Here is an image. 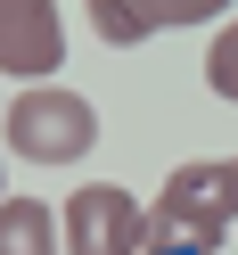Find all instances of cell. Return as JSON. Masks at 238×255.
I'll list each match as a JSON object with an SVG mask.
<instances>
[{
	"label": "cell",
	"instance_id": "6da1fadb",
	"mask_svg": "<svg viewBox=\"0 0 238 255\" xmlns=\"http://www.w3.org/2000/svg\"><path fill=\"white\" fill-rule=\"evenodd\" d=\"M230 231H238L230 165H181L164 181V198H156V214H148V247H181V255H214Z\"/></svg>",
	"mask_w": 238,
	"mask_h": 255
},
{
	"label": "cell",
	"instance_id": "7a4b0ae2",
	"mask_svg": "<svg viewBox=\"0 0 238 255\" xmlns=\"http://www.w3.org/2000/svg\"><path fill=\"white\" fill-rule=\"evenodd\" d=\"M0 132H8V156H25V165H74V156H90V140H99V116H90L82 91L25 83L17 99L0 107Z\"/></svg>",
	"mask_w": 238,
	"mask_h": 255
},
{
	"label": "cell",
	"instance_id": "3957f363",
	"mask_svg": "<svg viewBox=\"0 0 238 255\" xmlns=\"http://www.w3.org/2000/svg\"><path fill=\"white\" fill-rule=\"evenodd\" d=\"M148 247V214L123 181H90L66 198V255H140Z\"/></svg>",
	"mask_w": 238,
	"mask_h": 255
},
{
	"label": "cell",
	"instance_id": "277c9868",
	"mask_svg": "<svg viewBox=\"0 0 238 255\" xmlns=\"http://www.w3.org/2000/svg\"><path fill=\"white\" fill-rule=\"evenodd\" d=\"M58 58H66L58 0H0V74H17V83H50Z\"/></svg>",
	"mask_w": 238,
	"mask_h": 255
},
{
	"label": "cell",
	"instance_id": "5b68a950",
	"mask_svg": "<svg viewBox=\"0 0 238 255\" xmlns=\"http://www.w3.org/2000/svg\"><path fill=\"white\" fill-rule=\"evenodd\" d=\"M230 0H90V33L107 41V50H132V41L148 33H172V25H205L222 17Z\"/></svg>",
	"mask_w": 238,
	"mask_h": 255
},
{
	"label": "cell",
	"instance_id": "8992f818",
	"mask_svg": "<svg viewBox=\"0 0 238 255\" xmlns=\"http://www.w3.org/2000/svg\"><path fill=\"white\" fill-rule=\"evenodd\" d=\"M0 255H58V214L41 198H8L0 206Z\"/></svg>",
	"mask_w": 238,
	"mask_h": 255
},
{
	"label": "cell",
	"instance_id": "52a82bcc",
	"mask_svg": "<svg viewBox=\"0 0 238 255\" xmlns=\"http://www.w3.org/2000/svg\"><path fill=\"white\" fill-rule=\"evenodd\" d=\"M205 83H214V99L238 107V17L214 33V50H205Z\"/></svg>",
	"mask_w": 238,
	"mask_h": 255
},
{
	"label": "cell",
	"instance_id": "ba28073f",
	"mask_svg": "<svg viewBox=\"0 0 238 255\" xmlns=\"http://www.w3.org/2000/svg\"><path fill=\"white\" fill-rule=\"evenodd\" d=\"M140 255H181V247H140Z\"/></svg>",
	"mask_w": 238,
	"mask_h": 255
},
{
	"label": "cell",
	"instance_id": "9c48e42d",
	"mask_svg": "<svg viewBox=\"0 0 238 255\" xmlns=\"http://www.w3.org/2000/svg\"><path fill=\"white\" fill-rule=\"evenodd\" d=\"M230 181H238V156H230Z\"/></svg>",
	"mask_w": 238,
	"mask_h": 255
},
{
	"label": "cell",
	"instance_id": "30bf717a",
	"mask_svg": "<svg viewBox=\"0 0 238 255\" xmlns=\"http://www.w3.org/2000/svg\"><path fill=\"white\" fill-rule=\"evenodd\" d=\"M0 206H8V198H0Z\"/></svg>",
	"mask_w": 238,
	"mask_h": 255
}]
</instances>
